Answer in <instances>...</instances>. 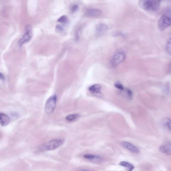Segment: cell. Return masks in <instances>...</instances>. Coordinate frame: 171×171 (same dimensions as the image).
<instances>
[{"label":"cell","instance_id":"12","mask_svg":"<svg viewBox=\"0 0 171 171\" xmlns=\"http://www.w3.org/2000/svg\"><path fill=\"white\" fill-rule=\"evenodd\" d=\"M160 151L162 153L167 155H171V144H167L161 146L160 148Z\"/></svg>","mask_w":171,"mask_h":171},{"label":"cell","instance_id":"23","mask_svg":"<svg viewBox=\"0 0 171 171\" xmlns=\"http://www.w3.org/2000/svg\"><path fill=\"white\" fill-rule=\"evenodd\" d=\"M0 79L1 80H4V76L1 73H0Z\"/></svg>","mask_w":171,"mask_h":171},{"label":"cell","instance_id":"10","mask_svg":"<svg viewBox=\"0 0 171 171\" xmlns=\"http://www.w3.org/2000/svg\"><path fill=\"white\" fill-rule=\"evenodd\" d=\"M11 122V119L8 115L0 113V125L3 127H5Z\"/></svg>","mask_w":171,"mask_h":171},{"label":"cell","instance_id":"13","mask_svg":"<svg viewBox=\"0 0 171 171\" xmlns=\"http://www.w3.org/2000/svg\"><path fill=\"white\" fill-rule=\"evenodd\" d=\"M108 29V27L105 24H99L96 26V32L98 35H100L105 32Z\"/></svg>","mask_w":171,"mask_h":171},{"label":"cell","instance_id":"7","mask_svg":"<svg viewBox=\"0 0 171 171\" xmlns=\"http://www.w3.org/2000/svg\"><path fill=\"white\" fill-rule=\"evenodd\" d=\"M84 159L92 163H101L103 162V158L99 155H94L91 154H86L83 156Z\"/></svg>","mask_w":171,"mask_h":171},{"label":"cell","instance_id":"18","mask_svg":"<svg viewBox=\"0 0 171 171\" xmlns=\"http://www.w3.org/2000/svg\"><path fill=\"white\" fill-rule=\"evenodd\" d=\"M166 50L167 52L171 55V38L168 40L167 45H166Z\"/></svg>","mask_w":171,"mask_h":171},{"label":"cell","instance_id":"11","mask_svg":"<svg viewBox=\"0 0 171 171\" xmlns=\"http://www.w3.org/2000/svg\"><path fill=\"white\" fill-rule=\"evenodd\" d=\"M101 86L98 84L93 85L89 88L90 91L94 95L100 94L101 93Z\"/></svg>","mask_w":171,"mask_h":171},{"label":"cell","instance_id":"19","mask_svg":"<svg viewBox=\"0 0 171 171\" xmlns=\"http://www.w3.org/2000/svg\"><path fill=\"white\" fill-rule=\"evenodd\" d=\"M115 87L117 89H119L120 91H123L125 90V88L123 87V85L120 82L116 83L115 84Z\"/></svg>","mask_w":171,"mask_h":171},{"label":"cell","instance_id":"3","mask_svg":"<svg viewBox=\"0 0 171 171\" xmlns=\"http://www.w3.org/2000/svg\"><path fill=\"white\" fill-rule=\"evenodd\" d=\"M57 97L56 95H52L48 99L45 105V111L46 114H51L56 107Z\"/></svg>","mask_w":171,"mask_h":171},{"label":"cell","instance_id":"8","mask_svg":"<svg viewBox=\"0 0 171 171\" xmlns=\"http://www.w3.org/2000/svg\"><path fill=\"white\" fill-rule=\"evenodd\" d=\"M121 145L125 149H127L132 153L138 154L140 152L139 149L132 143L128 142V141H123L121 143Z\"/></svg>","mask_w":171,"mask_h":171},{"label":"cell","instance_id":"2","mask_svg":"<svg viewBox=\"0 0 171 171\" xmlns=\"http://www.w3.org/2000/svg\"><path fill=\"white\" fill-rule=\"evenodd\" d=\"M64 143V140L63 139H53L43 145L41 149L43 151H53L62 146Z\"/></svg>","mask_w":171,"mask_h":171},{"label":"cell","instance_id":"15","mask_svg":"<svg viewBox=\"0 0 171 171\" xmlns=\"http://www.w3.org/2000/svg\"><path fill=\"white\" fill-rule=\"evenodd\" d=\"M80 117V115L77 113L71 114V115H68L66 117V119L69 122H73V121L77 120Z\"/></svg>","mask_w":171,"mask_h":171},{"label":"cell","instance_id":"22","mask_svg":"<svg viewBox=\"0 0 171 171\" xmlns=\"http://www.w3.org/2000/svg\"><path fill=\"white\" fill-rule=\"evenodd\" d=\"M56 29L57 30V31L58 32H62L63 31V26H62L61 25H58L57 27H56Z\"/></svg>","mask_w":171,"mask_h":171},{"label":"cell","instance_id":"21","mask_svg":"<svg viewBox=\"0 0 171 171\" xmlns=\"http://www.w3.org/2000/svg\"><path fill=\"white\" fill-rule=\"evenodd\" d=\"M78 8H79V6H78V5H73V6L71 7V12H72V13H74L75 12H76V11L78 10Z\"/></svg>","mask_w":171,"mask_h":171},{"label":"cell","instance_id":"1","mask_svg":"<svg viewBox=\"0 0 171 171\" xmlns=\"http://www.w3.org/2000/svg\"><path fill=\"white\" fill-rule=\"evenodd\" d=\"M161 1L156 0H144L139 3L140 6L144 10L147 11H156L158 10L160 6Z\"/></svg>","mask_w":171,"mask_h":171},{"label":"cell","instance_id":"9","mask_svg":"<svg viewBox=\"0 0 171 171\" xmlns=\"http://www.w3.org/2000/svg\"><path fill=\"white\" fill-rule=\"evenodd\" d=\"M102 14V11L97 9H89L85 11V15L91 17L100 16Z\"/></svg>","mask_w":171,"mask_h":171},{"label":"cell","instance_id":"6","mask_svg":"<svg viewBox=\"0 0 171 171\" xmlns=\"http://www.w3.org/2000/svg\"><path fill=\"white\" fill-rule=\"evenodd\" d=\"M171 25V19L167 16H162L158 21V28L160 30L163 31Z\"/></svg>","mask_w":171,"mask_h":171},{"label":"cell","instance_id":"5","mask_svg":"<svg viewBox=\"0 0 171 171\" xmlns=\"http://www.w3.org/2000/svg\"><path fill=\"white\" fill-rule=\"evenodd\" d=\"M126 58V55L124 51L118 50L114 54L111 60V65L113 67H115L123 62Z\"/></svg>","mask_w":171,"mask_h":171},{"label":"cell","instance_id":"4","mask_svg":"<svg viewBox=\"0 0 171 171\" xmlns=\"http://www.w3.org/2000/svg\"><path fill=\"white\" fill-rule=\"evenodd\" d=\"M32 35H33V32H32V27L30 25L26 26V27L25 28L24 34L22 35V37L18 42L19 45L21 46L26 43L30 41V40L32 38Z\"/></svg>","mask_w":171,"mask_h":171},{"label":"cell","instance_id":"17","mask_svg":"<svg viewBox=\"0 0 171 171\" xmlns=\"http://www.w3.org/2000/svg\"><path fill=\"white\" fill-rule=\"evenodd\" d=\"M58 21L62 24L67 23L68 21V17L67 16H62L58 19Z\"/></svg>","mask_w":171,"mask_h":171},{"label":"cell","instance_id":"24","mask_svg":"<svg viewBox=\"0 0 171 171\" xmlns=\"http://www.w3.org/2000/svg\"><path fill=\"white\" fill-rule=\"evenodd\" d=\"M79 171H91L89 170H87V169H81L79 170Z\"/></svg>","mask_w":171,"mask_h":171},{"label":"cell","instance_id":"14","mask_svg":"<svg viewBox=\"0 0 171 171\" xmlns=\"http://www.w3.org/2000/svg\"><path fill=\"white\" fill-rule=\"evenodd\" d=\"M119 165L122 167L127 168L128 171H132L135 168L134 165L126 161H122L121 162H120Z\"/></svg>","mask_w":171,"mask_h":171},{"label":"cell","instance_id":"20","mask_svg":"<svg viewBox=\"0 0 171 171\" xmlns=\"http://www.w3.org/2000/svg\"><path fill=\"white\" fill-rule=\"evenodd\" d=\"M124 91H125L126 96H127L128 98H129V99H132V97H133V93H132L131 91H130V89H125Z\"/></svg>","mask_w":171,"mask_h":171},{"label":"cell","instance_id":"16","mask_svg":"<svg viewBox=\"0 0 171 171\" xmlns=\"http://www.w3.org/2000/svg\"><path fill=\"white\" fill-rule=\"evenodd\" d=\"M164 126L166 127L168 129L171 131V119L169 118H166L163 121Z\"/></svg>","mask_w":171,"mask_h":171}]
</instances>
